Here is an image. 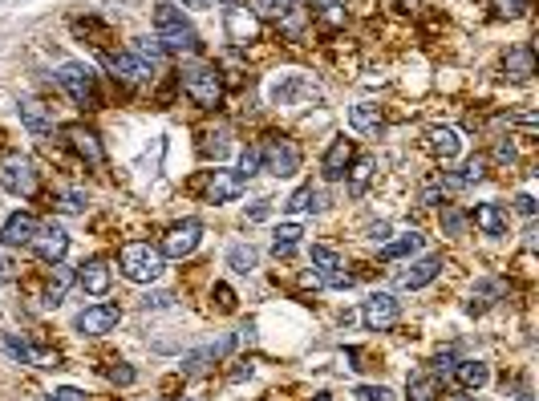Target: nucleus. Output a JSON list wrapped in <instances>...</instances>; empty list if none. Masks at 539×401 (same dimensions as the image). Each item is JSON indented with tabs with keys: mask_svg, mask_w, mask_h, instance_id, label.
Masks as SVG:
<instances>
[{
	"mask_svg": "<svg viewBox=\"0 0 539 401\" xmlns=\"http://www.w3.org/2000/svg\"><path fill=\"white\" fill-rule=\"evenodd\" d=\"M155 33H158V45L171 53H199V33L195 25H191L187 17H183V9H175V4H158L155 9Z\"/></svg>",
	"mask_w": 539,
	"mask_h": 401,
	"instance_id": "nucleus-1",
	"label": "nucleus"
},
{
	"mask_svg": "<svg viewBox=\"0 0 539 401\" xmlns=\"http://www.w3.org/2000/svg\"><path fill=\"white\" fill-rule=\"evenodd\" d=\"M268 102L272 106H317V102H325V94H320V85L309 74L288 69V74L268 82Z\"/></svg>",
	"mask_w": 539,
	"mask_h": 401,
	"instance_id": "nucleus-2",
	"label": "nucleus"
},
{
	"mask_svg": "<svg viewBox=\"0 0 539 401\" xmlns=\"http://www.w3.org/2000/svg\"><path fill=\"white\" fill-rule=\"evenodd\" d=\"M118 268H122V276L134 280V284H155L166 268V255L150 244H126L122 252H118Z\"/></svg>",
	"mask_w": 539,
	"mask_h": 401,
	"instance_id": "nucleus-3",
	"label": "nucleus"
},
{
	"mask_svg": "<svg viewBox=\"0 0 539 401\" xmlns=\"http://www.w3.org/2000/svg\"><path fill=\"white\" fill-rule=\"evenodd\" d=\"M183 90H187V98L195 106L215 110L223 102V77L215 66H187L183 69Z\"/></svg>",
	"mask_w": 539,
	"mask_h": 401,
	"instance_id": "nucleus-4",
	"label": "nucleus"
},
{
	"mask_svg": "<svg viewBox=\"0 0 539 401\" xmlns=\"http://www.w3.org/2000/svg\"><path fill=\"white\" fill-rule=\"evenodd\" d=\"M256 155H260L264 171L276 174V179H292V174L301 171V147H296L288 134H272V138L264 142Z\"/></svg>",
	"mask_w": 539,
	"mask_h": 401,
	"instance_id": "nucleus-5",
	"label": "nucleus"
},
{
	"mask_svg": "<svg viewBox=\"0 0 539 401\" xmlns=\"http://www.w3.org/2000/svg\"><path fill=\"white\" fill-rule=\"evenodd\" d=\"M58 85L82 110H98V77H94L90 66H82V61H66V66H58Z\"/></svg>",
	"mask_w": 539,
	"mask_h": 401,
	"instance_id": "nucleus-6",
	"label": "nucleus"
},
{
	"mask_svg": "<svg viewBox=\"0 0 539 401\" xmlns=\"http://www.w3.org/2000/svg\"><path fill=\"white\" fill-rule=\"evenodd\" d=\"M199 239H203V223H199V219H183V223H175V227L163 236V247H158V252L171 255V260H187V255L199 247Z\"/></svg>",
	"mask_w": 539,
	"mask_h": 401,
	"instance_id": "nucleus-7",
	"label": "nucleus"
},
{
	"mask_svg": "<svg viewBox=\"0 0 539 401\" xmlns=\"http://www.w3.org/2000/svg\"><path fill=\"white\" fill-rule=\"evenodd\" d=\"M361 320H365L373 333H390V328L401 320V304L393 300L390 292H373L365 300V308H361Z\"/></svg>",
	"mask_w": 539,
	"mask_h": 401,
	"instance_id": "nucleus-8",
	"label": "nucleus"
},
{
	"mask_svg": "<svg viewBox=\"0 0 539 401\" xmlns=\"http://www.w3.org/2000/svg\"><path fill=\"white\" fill-rule=\"evenodd\" d=\"M0 187L9 191V195H21L29 199L37 191V171L29 158H9V163L0 166Z\"/></svg>",
	"mask_w": 539,
	"mask_h": 401,
	"instance_id": "nucleus-9",
	"label": "nucleus"
},
{
	"mask_svg": "<svg viewBox=\"0 0 539 401\" xmlns=\"http://www.w3.org/2000/svg\"><path fill=\"white\" fill-rule=\"evenodd\" d=\"M118 325H122V308H118V304H94V308H85L82 316H77V333L82 336H106V333H114Z\"/></svg>",
	"mask_w": 539,
	"mask_h": 401,
	"instance_id": "nucleus-10",
	"label": "nucleus"
},
{
	"mask_svg": "<svg viewBox=\"0 0 539 401\" xmlns=\"http://www.w3.org/2000/svg\"><path fill=\"white\" fill-rule=\"evenodd\" d=\"M312 268H317V276L325 280L328 288H353V276H349V272H345L341 255H337L333 247H325V244H312Z\"/></svg>",
	"mask_w": 539,
	"mask_h": 401,
	"instance_id": "nucleus-11",
	"label": "nucleus"
},
{
	"mask_svg": "<svg viewBox=\"0 0 539 401\" xmlns=\"http://www.w3.org/2000/svg\"><path fill=\"white\" fill-rule=\"evenodd\" d=\"M29 247H33L45 263H61L69 252V236H66V227H58V223H45V227H37V236Z\"/></svg>",
	"mask_w": 539,
	"mask_h": 401,
	"instance_id": "nucleus-12",
	"label": "nucleus"
},
{
	"mask_svg": "<svg viewBox=\"0 0 539 401\" xmlns=\"http://www.w3.org/2000/svg\"><path fill=\"white\" fill-rule=\"evenodd\" d=\"M357 158V147H353V138H333L325 150V158H320V171H325L328 183L345 179V171H349V163Z\"/></svg>",
	"mask_w": 539,
	"mask_h": 401,
	"instance_id": "nucleus-13",
	"label": "nucleus"
},
{
	"mask_svg": "<svg viewBox=\"0 0 539 401\" xmlns=\"http://www.w3.org/2000/svg\"><path fill=\"white\" fill-rule=\"evenodd\" d=\"M37 227H41V223H37L33 215H29V211H17V215H9V219H4V227H0V244L29 247V244H33V236H37Z\"/></svg>",
	"mask_w": 539,
	"mask_h": 401,
	"instance_id": "nucleus-14",
	"label": "nucleus"
},
{
	"mask_svg": "<svg viewBox=\"0 0 539 401\" xmlns=\"http://www.w3.org/2000/svg\"><path fill=\"white\" fill-rule=\"evenodd\" d=\"M66 138H69V147H74L77 155H82V158H85V163H90V166H102V163H106V150H102L98 134H94V130H85L82 122L66 126Z\"/></svg>",
	"mask_w": 539,
	"mask_h": 401,
	"instance_id": "nucleus-15",
	"label": "nucleus"
},
{
	"mask_svg": "<svg viewBox=\"0 0 539 401\" xmlns=\"http://www.w3.org/2000/svg\"><path fill=\"white\" fill-rule=\"evenodd\" d=\"M236 341H239V336H223V341L203 344V349L187 352V357H183V373H199L203 365H215V361H223L231 349H236Z\"/></svg>",
	"mask_w": 539,
	"mask_h": 401,
	"instance_id": "nucleus-16",
	"label": "nucleus"
},
{
	"mask_svg": "<svg viewBox=\"0 0 539 401\" xmlns=\"http://www.w3.org/2000/svg\"><path fill=\"white\" fill-rule=\"evenodd\" d=\"M507 223H511V215H507L503 203H479L474 207V227H479L482 236H490V239L507 236Z\"/></svg>",
	"mask_w": 539,
	"mask_h": 401,
	"instance_id": "nucleus-17",
	"label": "nucleus"
},
{
	"mask_svg": "<svg viewBox=\"0 0 539 401\" xmlns=\"http://www.w3.org/2000/svg\"><path fill=\"white\" fill-rule=\"evenodd\" d=\"M503 74L511 77V82H527L531 74H535V49H531L527 41L523 45H511L503 58Z\"/></svg>",
	"mask_w": 539,
	"mask_h": 401,
	"instance_id": "nucleus-18",
	"label": "nucleus"
},
{
	"mask_svg": "<svg viewBox=\"0 0 539 401\" xmlns=\"http://www.w3.org/2000/svg\"><path fill=\"white\" fill-rule=\"evenodd\" d=\"M454 381L463 385L466 393H479L482 385L490 381V365H487V361H474V357L454 361Z\"/></svg>",
	"mask_w": 539,
	"mask_h": 401,
	"instance_id": "nucleus-19",
	"label": "nucleus"
},
{
	"mask_svg": "<svg viewBox=\"0 0 539 401\" xmlns=\"http://www.w3.org/2000/svg\"><path fill=\"white\" fill-rule=\"evenodd\" d=\"M106 66H110V74H114L118 82H126V85H139V82H147L150 77V69L142 66L139 58H130V53H106Z\"/></svg>",
	"mask_w": 539,
	"mask_h": 401,
	"instance_id": "nucleus-20",
	"label": "nucleus"
},
{
	"mask_svg": "<svg viewBox=\"0 0 539 401\" xmlns=\"http://www.w3.org/2000/svg\"><path fill=\"white\" fill-rule=\"evenodd\" d=\"M244 187L247 183L239 179L236 171H215L211 183H207V199H211V203H231V199L244 195Z\"/></svg>",
	"mask_w": 539,
	"mask_h": 401,
	"instance_id": "nucleus-21",
	"label": "nucleus"
},
{
	"mask_svg": "<svg viewBox=\"0 0 539 401\" xmlns=\"http://www.w3.org/2000/svg\"><path fill=\"white\" fill-rule=\"evenodd\" d=\"M17 114H21V122L29 126V134H37V138H45V134H53V114L41 106V102H33V98H21V102H17Z\"/></svg>",
	"mask_w": 539,
	"mask_h": 401,
	"instance_id": "nucleus-22",
	"label": "nucleus"
},
{
	"mask_svg": "<svg viewBox=\"0 0 539 401\" xmlns=\"http://www.w3.org/2000/svg\"><path fill=\"white\" fill-rule=\"evenodd\" d=\"M446 268L442 263V255H426V260L409 263V272H401V288H409V292H418V288H426L430 280H438V272Z\"/></svg>",
	"mask_w": 539,
	"mask_h": 401,
	"instance_id": "nucleus-23",
	"label": "nucleus"
},
{
	"mask_svg": "<svg viewBox=\"0 0 539 401\" xmlns=\"http://www.w3.org/2000/svg\"><path fill=\"white\" fill-rule=\"evenodd\" d=\"M77 284L90 296H106L110 292V263L106 260H85L82 272H77Z\"/></svg>",
	"mask_w": 539,
	"mask_h": 401,
	"instance_id": "nucleus-24",
	"label": "nucleus"
},
{
	"mask_svg": "<svg viewBox=\"0 0 539 401\" xmlns=\"http://www.w3.org/2000/svg\"><path fill=\"white\" fill-rule=\"evenodd\" d=\"M325 207V199H320V191L312 187V183H304V187H296L292 195L284 199V211L288 215H304V211H320Z\"/></svg>",
	"mask_w": 539,
	"mask_h": 401,
	"instance_id": "nucleus-25",
	"label": "nucleus"
},
{
	"mask_svg": "<svg viewBox=\"0 0 539 401\" xmlns=\"http://www.w3.org/2000/svg\"><path fill=\"white\" fill-rule=\"evenodd\" d=\"M130 58H139L142 66L150 69V77H155V69H163V61H166V49L158 41H150V37H134V41H130Z\"/></svg>",
	"mask_w": 539,
	"mask_h": 401,
	"instance_id": "nucleus-26",
	"label": "nucleus"
},
{
	"mask_svg": "<svg viewBox=\"0 0 539 401\" xmlns=\"http://www.w3.org/2000/svg\"><path fill=\"white\" fill-rule=\"evenodd\" d=\"M430 150L442 158V163H450V158H458V150H463V138H458V130H450V126H434Z\"/></svg>",
	"mask_w": 539,
	"mask_h": 401,
	"instance_id": "nucleus-27",
	"label": "nucleus"
},
{
	"mask_svg": "<svg viewBox=\"0 0 539 401\" xmlns=\"http://www.w3.org/2000/svg\"><path fill=\"white\" fill-rule=\"evenodd\" d=\"M373 171H377V163H373L369 155H361V158H353V163H349V171H345V174H349V195H353V199L365 195V187H369V179H373Z\"/></svg>",
	"mask_w": 539,
	"mask_h": 401,
	"instance_id": "nucleus-28",
	"label": "nucleus"
},
{
	"mask_svg": "<svg viewBox=\"0 0 539 401\" xmlns=\"http://www.w3.org/2000/svg\"><path fill=\"white\" fill-rule=\"evenodd\" d=\"M301 239H304L301 223H280V227L272 231V252H276V255H292L296 247H301Z\"/></svg>",
	"mask_w": 539,
	"mask_h": 401,
	"instance_id": "nucleus-29",
	"label": "nucleus"
},
{
	"mask_svg": "<svg viewBox=\"0 0 539 401\" xmlns=\"http://www.w3.org/2000/svg\"><path fill=\"white\" fill-rule=\"evenodd\" d=\"M349 126L361 134H377V126H382V110L373 106V102H357V106L349 110Z\"/></svg>",
	"mask_w": 539,
	"mask_h": 401,
	"instance_id": "nucleus-30",
	"label": "nucleus"
},
{
	"mask_svg": "<svg viewBox=\"0 0 539 401\" xmlns=\"http://www.w3.org/2000/svg\"><path fill=\"white\" fill-rule=\"evenodd\" d=\"M256 263H260V255H256L252 244H231L228 247V268L239 272V276H252Z\"/></svg>",
	"mask_w": 539,
	"mask_h": 401,
	"instance_id": "nucleus-31",
	"label": "nucleus"
},
{
	"mask_svg": "<svg viewBox=\"0 0 539 401\" xmlns=\"http://www.w3.org/2000/svg\"><path fill=\"white\" fill-rule=\"evenodd\" d=\"M418 247H422V236H418V231H406L401 239H393V244L382 247V260H406V255H414Z\"/></svg>",
	"mask_w": 539,
	"mask_h": 401,
	"instance_id": "nucleus-32",
	"label": "nucleus"
},
{
	"mask_svg": "<svg viewBox=\"0 0 539 401\" xmlns=\"http://www.w3.org/2000/svg\"><path fill=\"white\" fill-rule=\"evenodd\" d=\"M499 292H503V288H499L495 280H482V284L471 292V304H466V312H471V316H479V312H487L490 304H495V296H499Z\"/></svg>",
	"mask_w": 539,
	"mask_h": 401,
	"instance_id": "nucleus-33",
	"label": "nucleus"
},
{
	"mask_svg": "<svg viewBox=\"0 0 539 401\" xmlns=\"http://www.w3.org/2000/svg\"><path fill=\"white\" fill-rule=\"evenodd\" d=\"M74 272H69V268H61V263H53V280H49V292H45V296H49V304H61V300H66V292H69V288H74Z\"/></svg>",
	"mask_w": 539,
	"mask_h": 401,
	"instance_id": "nucleus-34",
	"label": "nucleus"
},
{
	"mask_svg": "<svg viewBox=\"0 0 539 401\" xmlns=\"http://www.w3.org/2000/svg\"><path fill=\"white\" fill-rule=\"evenodd\" d=\"M406 393H409V401H434L438 397V381H434V377H409Z\"/></svg>",
	"mask_w": 539,
	"mask_h": 401,
	"instance_id": "nucleus-35",
	"label": "nucleus"
},
{
	"mask_svg": "<svg viewBox=\"0 0 539 401\" xmlns=\"http://www.w3.org/2000/svg\"><path fill=\"white\" fill-rule=\"evenodd\" d=\"M4 349H9V357H13V361H21V365H37V352L29 349V341H21L17 333L4 336Z\"/></svg>",
	"mask_w": 539,
	"mask_h": 401,
	"instance_id": "nucleus-36",
	"label": "nucleus"
},
{
	"mask_svg": "<svg viewBox=\"0 0 539 401\" xmlns=\"http://www.w3.org/2000/svg\"><path fill=\"white\" fill-rule=\"evenodd\" d=\"M292 9H301V0H256L260 17H288Z\"/></svg>",
	"mask_w": 539,
	"mask_h": 401,
	"instance_id": "nucleus-37",
	"label": "nucleus"
},
{
	"mask_svg": "<svg viewBox=\"0 0 539 401\" xmlns=\"http://www.w3.org/2000/svg\"><path fill=\"white\" fill-rule=\"evenodd\" d=\"M482 174H487V158H479V155H474L471 163L463 166V174H454V179L463 183V187H471V183H482Z\"/></svg>",
	"mask_w": 539,
	"mask_h": 401,
	"instance_id": "nucleus-38",
	"label": "nucleus"
},
{
	"mask_svg": "<svg viewBox=\"0 0 539 401\" xmlns=\"http://www.w3.org/2000/svg\"><path fill=\"white\" fill-rule=\"evenodd\" d=\"M490 4H495L499 17H523L531 9V0H490Z\"/></svg>",
	"mask_w": 539,
	"mask_h": 401,
	"instance_id": "nucleus-39",
	"label": "nucleus"
},
{
	"mask_svg": "<svg viewBox=\"0 0 539 401\" xmlns=\"http://www.w3.org/2000/svg\"><path fill=\"white\" fill-rule=\"evenodd\" d=\"M85 191H61V211H74V215H82L85 211Z\"/></svg>",
	"mask_w": 539,
	"mask_h": 401,
	"instance_id": "nucleus-40",
	"label": "nucleus"
},
{
	"mask_svg": "<svg viewBox=\"0 0 539 401\" xmlns=\"http://www.w3.org/2000/svg\"><path fill=\"white\" fill-rule=\"evenodd\" d=\"M256 171H260V155H256V150H252V147H247V150H244V155H239V171H236V174H239V179H244V183H247V179H252V174H256Z\"/></svg>",
	"mask_w": 539,
	"mask_h": 401,
	"instance_id": "nucleus-41",
	"label": "nucleus"
},
{
	"mask_svg": "<svg viewBox=\"0 0 539 401\" xmlns=\"http://www.w3.org/2000/svg\"><path fill=\"white\" fill-rule=\"evenodd\" d=\"M353 393H357L361 401H393V393L385 389V385H357Z\"/></svg>",
	"mask_w": 539,
	"mask_h": 401,
	"instance_id": "nucleus-42",
	"label": "nucleus"
},
{
	"mask_svg": "<svg viewBox=\"0 0 539 401\" xmlns=\"http://www.w3.org/2000/svg\"><path fill=\"white\" fill-rule=\"evenodd\" d=\"M110 381H114V385H134V381H139V373H134L130 365H122V361H118V365H110Z\"/></svg>",
	"mask_w": 539,
	"mask_h": 401,
	"instance_id": "nucleus-43",
	"label": "nucleus"
},
{
	"mask_svg": "<svg viewBox=\"0 0 539 401\" xmlns=\"http://www.w3.org/2000/svg\"><path fill=\"white\" fill-rule=\"evenodd\" d=\"M211 300L220 304V312H231L236 308V292H231L228 284H215V292H211Z\"/></svg>",
	"mask_w": 539,
	"mask_h": 401,
	"instance_id": "nucleus-44",
	"label": "nucleus"
},
{
	"mask_svg": "<svg viewBox=\"0 0 539 401\" xmlns=\"http://www.w3.org/2000/svg\"><path fill=\"white\" fill-rule=\"evenodd\" d=\"M495 158H499V163L511 166L515 158H519V150H515V142H511V138H499V142H495Z\"/></svg>",
	"mask_w": 539,
	"mask_h": 401,
	"instance_id": "nucleus-45",
	"label": "nucleus"
},
{
	"mask_svg": "<svg viewBox=\"0 0 539 401\" xmlns=\"http://www.w3.org/2000/svg\"><path fill=\"white\" fill-rule=\"evenodd\" d=\"M442 227H446L450 236H458V231L466 227V219H463V215L454 211V207H446V211H442Z\"/></svg>",
	"mask_w": 539,
	"mask_h": 401,
	"instance_id": "nucleus-46",
	"label": "nucleus"
},
{
	"mask_svg": "<svg viewBox=\"0 0 539 401\" xmlns=\"http://www.w3.org/2000/svg\"><path fill=\"white\" fill-rule=\"evenodd\" d=\"M171 300H175L171 292H147V300H142V308H147V312H150V308H166V304H171Z\"/></svg>",
	"mask_w": 539,
	"mask_h": 401,
	"instance_id": "nucleus-47",
	"label": "nucleus"
},
{
	"mask_svg": "<svg viewBox=\"0 0 539 401\" xmlns=\"http://www.w3.org/2000/svg\"><path fill=\"white\" fill-rule=\"evenodd\" d=\"M454 361H458L454 349H442L438 357H434V369H438V373H442V369H454Z\"/></svg>",
	"mask_w": 539,
	"mask_h": 401,
	"instance_id": "nucleus-48",
	"label": "nucleus"
},
{
	"mask_svg": "<svg viewBox=\"0 0 539 401\" xmlns=\"http://www.w3.org/2000/svg\"><path fill=\"white\" fill-rule=\"evenodd\" d=\"M515 211L531 219V215H535V199H531V195H515Z\"/></svg>",
	"mask_w": 539,
	"mask_h": 401,
	"instance_id": "nucleus-49",
	"label": "nucleus"
},
{
	"mask_svg": "<svg viewBox=\"0 0 539 401\" xmlns=\"http://www.w3.org/2000/svg\"><path fill=\"white\" fill-rule=\"evenodd\" d=\"M53 401H85V393H82V389H74V385H66V389L53 393Z\"/></svg>",
	"mask_w": 539,
	"mask_h": 401,
	"instance_id": "nucleus-50",
	"label": "nucleus"
},
{
	"mask_svg": "<svg viewBox=\"0 0 539 401\" xmlns=\"http://www.w3.org/2000/svg\"><path fill=\"white\" fill-rule=\"evenodd\" d=\"M523 236H527V239H523V247H527V252H535V223H531V227L523 231Z\"/></svg>",
	"mask_w": 539,
	"mask_h": 401,
	"instance_id": "nucleus-51",
	"label": "nucleus"
},
{
	"mask_svg": "<svg viewBox=\"0 0 539 401\" xmlns=\"http://www.w3.org/2000/svg\"><path fill=\"white\" fill-rule=\"evenodd\" d=\"M264 215H268V203H256L252 211H247V219H264Z\"/></svg>",
	"mask_w": 539,
	"mask_h": 401,
	"instance_id": "nucleus-52",
	"label": "nucleus"
},
{
	"mask_svg": "<svg viewBox=\"0 0 539 401\" xmlns=\"http://www.w3.org/2000/svg\"><path fill=\"white\" fill-rule=\"evenodd\" d=\"M244 377H252V365H239L236 373H231V381H244Z\"/></svg>",
	"mask_w": 539,
	"mask_h": 401,
	"instance_id": "nucleus-53",
	"label": "nucleus"
},
{
	"mask_svg": "<svg viewBox=\"0 0 539 401\" xmlns=\"http://www.w3.org/2000/svg\"><path fill=\"white\" fill-rule=\"evenodd\" d=\"M211 0H183V9H207Z\"/></svg>",
	"mask_w": 539,
	"mask_h": 401,
	"instance_id": "nucleus-54",
	"label": "nucleus"
},
{
	"mask_svg": "<svg viewBox=\"0 0 539 401\" xmlns=\"http://www.w3.org/2000/svg\"><path fill=\"white\" fill-rule=\"evenodd\" d=\"M4 276H13V263L4 260V255H0V280H4Z\"/></svg>",
	"mask_w": 539,
	"mask_h": 401,
	"instance_id": "nucleus-55",
	"label": "nucleus"
},
{
	"mask_svg": "<svg viewBox=\"0 0 539 401\" xmlns=\"http://www.w3.org/2000/svg\"><path fill=\"white\" fill-rule=\"evenodd\" d=\"M312 401H333V397H328V393H317V397H312Z\"/></svg>",
	"mask_w": 539,
	"mask_h": 401,
	"instance_id": "nucleus-56",
	"label": "nucleus"
},
{
	"mask_svg": "<svg viewBox=\"0 0 539 401\" xmlns=\"http://www.w3.org/2000/svg\"><path fill=\"white\" fill-rule=\"evenodd\" d=\"M519 401H535V397H531V393H519Z\"/></svg>",
	"mask_w": 539,
	"mask_h": 401,
	"instance_id": "nucleus-57",
	"label": "nucleus"
},
{
	"mask_svg": "<svg viewBox=\"0 0 539 401\" xmlns=\"http://www.w3.org/2000/svg\"><path fill=\"white\" fill-rule=\"evenodd\" d=\"M450 401H474V397H450Z\"/></svg>",
	"mask_w": 539,
	"mask_h": 401,
	"instance_id": "nucleus-58",
	"label": "nucleus"
},
{
	"mask_svg": "<svg viewBox=\"0 0 539 401\" xmlns=\"http://www.w3.org/2000/svg\"><path fill=\"white\" fill-rule=\"evenodd\" d=\"M223 4H239V0H223Z\"/></svg>",
	"mask_w": 539,
	"mask_h": 401,
	"instance_id": "nucleus-59",
	"label": "nucleus"
},
{
	"mask_svg": "<svg viewBox=\"0 0 539 401\" xmlns=\"http://www.w3.org/2000/svg\"><path fill=\"white\" fill-rule=\"evenodd\" d=\"M45 401H53V397H45Z\"/></svg>",
	"mask_w": 539,
	"mask_h": 401,
	"instance_id": "nucleus-60",
	"label": "nucleus"
}]
</instances>
